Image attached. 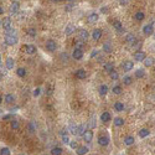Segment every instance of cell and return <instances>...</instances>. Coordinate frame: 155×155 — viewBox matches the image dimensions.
I'll return each mask as SVG.
<instances>
[{
  "mask_svg": "<svg viewBox=\"0 0 155 155\" xmlns=\"http://www.w3.org/2000/svg\"><path fill=\"white\" fill-rule=\"evenodd\" d=\"M114 27L119 31V30L122 29V23H120V21H115V23H114Z\"/></svg>",
  "mask_w": 155,
  "mask_h": 155,
  "instance_id": "obj_50",
  "label": "cell"
},
{
  "mask_svg": "<svg viewBox=\"0 0 155 155\" xmlns=\"http://www.w3.org/2000/svg\"><path fill=\"white\" fill-rule=\"evenodd\" d=\"M133 67H134V65H133V62H131V61H125V62L123 63V68H124V71H125V72H128V71L133 70Z\"/></svg>",
  "mask_w": 155,
  "mask_h": 155,
  "instance_id": "obj_15",
  "label": "cell"
},
{
  "mask_svg": "<svg viewBox=\"0 0 155 155\" xmlns=\"http://www.w3.org/2000/svg\"><path fill=\"white\" fill-rule=\"evenodd\" d=\"M68 131H70L71 134L76 135V134H77V131H78V125H76L74 123H72V124L68 127Z\"/></svg>",
  "mask_w": 155,
  "mask_h": 155,
  "instance_id": "obj_19",
  "label": "cell"
},
{
  "mask_svg": "<svg viewBox=\"0 0 155 155\" xmlns=\"http://www.w3.org/2000/svg\"><path fill=\"white\" fill-rule=\"evenodd\" d=\"M0 24H1V21H0Z\"/></svg>",
  "mask_w": 155,
  "mask_h": 155,
  "instance_id": "obj_62",
  "label": "cell"
},
{
  "mask_svg": "<svg viewBox=\"0 0 155 155\" xmlns=\"http://www.w3.org/2000/svg\"><path fill=\"white\" fill-rule=\"evenodd\" d=\"M83 139H84V142L91 143L92 139H93V131H92V130H87V131L84 133V135H83Z\"/></svg>",
  "mask_w": 155,
  "mask_h": 155,
  "instance_id": "obj_6",
  "label": "cell"
},
{
  "mask_svg": "<svg viewBox=\"0 0 155 155\" xmlns=\"http://www.w3.org/2000/svg\"><path fill=\"white\" fill-rule=\"evenodd\" d=\"M125 40H127V42H128V44L133 45V44H135V36H134L133 34H127Z\"/></svg>",
  "mask_w": 155,
  "mask_h": 155,
  "instance_id": "obj_21",
  "label": "cell"
},
{
  "mask_svg": "<svg viewBox=\"0 0 155 155\" xmlns=\"http://www.w3.org/2000/svg\"><path fill=\"white\" fill-rule=\"evenodd\" d=\"M87 127L89 128V130H92V129H94V128H95V115H92V117H91L89 123L87 124Z\"/></svg>",
  "mask_w": 155,
  "mask_h": 155,
  "instance_id": "obj_22",
  "label": "cell"
},
{
  "mask_svg": "<svg viewBox=\"0 0 155 155\" xmlns=\"http://www.w3.org/2000/svg\"><path fill=\"white\" fill-rule=\"evenodd\" d=\"M154 38H155V32H154Z\"/></svg>",
  "mask_w": 155,
  "mask_h": 155,
  "instance_id": "obj_61",
  "label": "cell"
},
{
  "mask_svg": "<svg viewBox=\"0 0 155 155\" xmlns=\"http://www.w3.org/2000/svg\"><path fill=\"white\" fill-rule=\"evenodd\" d=\"M144 74H145V72L143 70H137L135 71V77H137V78H142V77H144Z\"/></svg>",
  "mask_w": 155,
  "mask_h": 155,
  "instance_id": "obj_37",
  "label": "cell"
},
{
  "mask_svg": "<svg viewBox=\"0 0 155 155\" xmlns=\"http://www.w3.org/2000/svg\"><path fill=\"white\" fill-rule=\"evenodd\" d=\"M112 92H113L114 94H120V93H122V87H120V86H114L113 89H112Z\"/></svg>",
  "mask_w": 155,
  "mask_h": 155,
  "instance_id": "obj_36",
  "label": "cell"
},
{
  "mask_svg": "<svg viewBox=\"0 0 155 155\" xmlns=\"http://www.w3.org/2000/svg\"><path fill=\"white\" fill-rule=\"evenodd\" d=\"M73 6H74V3H73V1H70V4H67V5H66V11L72 10V9H73Z\"/></svg>",
  "mask_w": 155,
  "mask_h": 155,
  "instance_id": "obj_47",
  "label": "cell"
},
{
  "mask_svg": "<svg viewBox=\"0 0 155 155\" xmlns=\"http://www.w3.org/2000/svg\"><path fill=\"white\" fill-rule=\"evenodd\" d=\"M1 25L4 26V29H5V30H6V29H9V27H10V25H11V19H10L9 16H8V17H5L4 20L1 21Z\"/></svg>",
  "mask_w": 155,
  "mask_h": 155,
  "instance_id": "obj_17",
  "label": "cell"
},
{
  "mask_svg": "<svg viewBox=\"0 0 155 155\" xmlns=\"http://www.w3.org/2000/svg\"><path fill=\"white\" fill-rule=\"evenodd\" d=\"M101 11H102L103 14H107V12H108V8H107V6H103V8L101 9Z\"/></svg>",
  "mask_w": 155,
  "mask_h": 155,
  "instance_id": "obj_56",
  "label": "cell"
},
{
  "mask_svg": "<svg viewBox=\"0 0 155 155\" xmlns=\"http://www.w3.org/2000/svg\"><path fill=\"white\" fill-rule=\"evenodd\" d=\"M10 118H12V115H11V114H6V115H4V117H3L4 120H8V119H10Z\"/></svg>",
  "mask_w": 155,
  "mask_h": 155,
  "instance_id": "obj_52",
  "label": "cell"
},
{
  "mask_svg": "<svg viewBox=\"0 0 155 155\" xmlns=\"http://www.w3.org/2000/svg\"><path fill=\"white\" fill-rule=\"evenodd\" d=\"M72 57L74 60H81L83 57V52L82 50H78V48H74V51L72 52Z\"/></svg>",
  "mask_w": 155,
  "mask_h": 155,
  "instance_id": "obj_4",
  "label": "cell"
},
{
  "mask_svg": "<svg viewBox=\"0 0 155 155\" xmlns=\"http://www.w3.org/2000/svg\"><path fill=\"white\" fill-rule=\"evenodd\" d=\"M53 89H55V86H53V83H50V84L47 86V89H46V92H47V94H52V92H53Z\"/></svg>",
  "mask_w": 155,
  "mask_h": 155,
  "instance_id": "obj_42",
  "label": "cell"
},
{
  "mask_svg": "<svg viewBox=\"0 0 155 155\" xmlns=\"http://www.w3.org/2000/svg\"><path fill=\"white\" fill-rule=\"evenodd\" d=\"M1 101H3V98H1V95H0V103H1Z\"/></svg>",
  "mask_w": 155,
  "mask_h": 155,
  "instance_id": "obj_59",
  "label": "cell"
},
{
  "mask_svg": "<svg viewBox=\"0 0 155 155\" xmlns=\"http://www.w3.org/2000/svg\"><path fill=\"white\" fill-rule=\"evenodd\" d=\"M84 46V44L82 42V40H77L76 41V48H78V50H82V47Z\"/></svg>",
  "mask_w": 155,
  "mask_h": 155,
  "instance_id": "obj_44",
  "label": "cell"
},
{
  "mask_svg": "<svg viewBox=\"0 0 155 155\" xmlns=\"http://www.w3.org/2000/svg\"><path fill=\"white\" fill-rule=\"evenodd\" d=\"M62 143H65V144H70V143H71L68 135H65V137H62Z\"/></svg>",
  "mask_w": 155,
  "mask_h": 155,
  "instance_id": "obj_49",
  "label": "cell"
},
{
  "mask_svg": "<svg viewBox=\"0 0 155 155\" xmlns=\"http://www.w3.org/2000/svg\"><path fill=\"white\" fill-rule=\"evenodd\" d=\"M56 47H57V45H56V42H55L53 40H48V41L46 42V48H47L50 52L56 51Z\"/></svg>",
  "mask_w": 155,
  "mask_h": 155,
  "instance_id": "obj_3",
  "label": "cell"
},
{
  "mask_svg": "<svg viewBox=\"0 0 155 155\" xmlns=\"http://www.w3.org/2000/svg\"><path fill=\"white\" fill-rule=\"evenodd\" d=\"M11 129H14V130L19 129V122L16 119H12L11 120Z\"/></svg>",
  "mask_w": 155,
  "mask_h": 155,
  "instance_id": "obj_41",
  "label": "cell"
},
{
  "mask_svg": "<svg viewBox=\"0 0 155 155\" xmlns=\"http://www.w3.org/2000/svg\"><path fill=\"white\" fill-rule=\"evenodd\" d=\"M114 109L117 110V112H122V110L124 109V104L120 103V102H117V103L114 104Z\"/></svg>",
  "mask_w": 155,
  "mask_h": 155,
  "instance_id": "obj_30",
  "label": "cell"
},
{
  "mask_svg": "<svg viewBox=\"0 0 155 155\" xmlns=\"http://www.w3.org/2000/svg\"><path fill=\"white\" fill-rule=\"evenodd\" d=\"M5 42L6 45H10V46L15 45L17 42V36H5Z\"/></svg>",
  "mask_w": 155,
  "mask_h": 155,
  "instance_id": "obj_2",
  "label": "cell"
},
{
  "mask_svg": "<svg viewBox=\"0 0 155 155\" xmlns=\"http://www.w3.org/2000/svg\"><path fill=\"white\" fill-rule=\"evenodd\" d=\"M124 124V119L123 118H120V117H117L114 119V125L115 127H122Z\"/></svg>",
  "mask_w": 155,
  "mask_h": 155,
  "instance_id": "obj_25",
  "label": "cell"
},
{
  "mask_svg": "<svg viewBox=\"0 0 155 155\" xmlns=\"http://www.w3.org/2000/svg\"><path fill=\"white\" fill-rule=\"evenodd\" d=\"M0 155H10V149L9 148H3L0 150Z\"/></svg>",
  "mask_w": 155,
  "mask_h": 155,
  "instance_id": "obj_43",
  "label": "cell"
},
{
  "mask_svg": "<svg viewBox=\"0 0 155 155\" xmlns=\"http://www.w3.org/2000/svg\"><path fill=\"white\" fill-rule=\"evenodd\" d=\"M3 12H4V10H3V8H1V6H0V15H1Z\"/></svg>",
  "mask_w": 155,
  "mask_h": 155,
  "instance_id": "obj_57",
  "label": "cell"
},
{
  "mask_svg": "<svg viewBox=\"0 0 155 155\" xmlns=\"http://www.w3.org/2000/svg\"><path fill=\"white\" fill-rule=\"evenodd\" d=\"M16 74H17L19 77H24V76L26 74V70H25L24 67H20V68H17V70H16Z\"/></svg>",
  "mask_w": 155,
  "mask_h": 155,
  "instance_id": "obj_28",
  "label": "cell"
},
{
  "mask_svg": "<svg viewBox=\"0 0 155 155\" xmlns=\"http://www.w3.org/2000/svg\"><path fill=\"white\" fill-rule=\"evenodd\" d=\"M131 81H133V80H131L130 76H125L124 78H123V82H124V84H127V86H129V84L131 83Z\"/></svg>",
  "mask_w": 155,
  "mask_h": 155,
  "instance_id": "obj_39",
  "label": "cell"
},
{
  "mask_svg": "<svg viewBox=\"0 0 155 155\" xmlns=\"http://www.w3.org/2000/svg\"><path fill=\"white\" fill-rule=\"evenodd\" d=\"M128 3H129L128 0H120V1H119V4L123 5V6H124V5H128Z\"/></svg>",
  "mask_w": 155,
  "mask_h": 155,
  "instance_id": "obj_53",
  "label": "cell"
},
{
  "mask_svg": "<svg viewBox=\"0 0 155 155\" xmlns=\"http://www.w3.org/2000/svg\"><path fill=\"white\" fill-rule=\"evenodd\" d=\"M97 55H98V50H93L92 53H91V57H94V56H97Z\"/></svg>",
  "mask_w": 155,
  "mask_h": 155,
  "instance_id": "obj_54",
  "label": "cell"
},
{
  "mask_svg": "<svg viewBox=\"0 0 155 155\" xmlns=\"http://www.w3.org/2000/svg\"><path fill=\"white\" fill-rule=\"evenodd\" d=\"M88 37H89V34H88L87 30H81L80 31V38H81L82 41H86Z\"/></svg>",
  "mask_w": 155,
  "mask_h": 155,
  "instance_id": "obj_18",
  "label": "cell"
},
{
  "mask_svg": "<svg viewBox=\"0 0 155 155\" xmlns=\"http://www.w3.org/2000/svg\"><path fill=\"white\" fill-rule=\"evenodd\" d=\"M108 93V87L106 86V84H102L101 87H99V94L101 95H106Z\"/></svg>",
  "mask_w": 155,
  "mask_h": 155,
  "instance_id": "obj_27",
  "label": "cell"
},
{
  "mask_svg": "<svg viewBox=\"0 0 155 155\" xmlns=\"http://www.w3.org/2000/svg\"><path fill=\"white\" fill-rule=\"evenodd\" d=\"M5 36H16V30L12 27H9L5 30Z\"/></svg>",
  "mask_w": 155,
  "mask_h": 155,
  "instance_id": "obj_24",
  "label": "cell"
},
{
  "mask_svg": "<svg viewBox=\"0 0 155 155\" xmlns=\"http://www.w3.org/2000/svg\"><path fill=\"white\" fill-rule=\"evenodd\" d=\"M101 120H102L103 123L109 122V120H110V113H109V112H104V113H102V115H101Z\"/></svg>",
  "mask_w": 155,
  "mask_h": 155,
  "instance_id": "obj_12",
  "label": "cell"
},
{
  "mask_svg": "<svg viewBox=\"0 0 155 155\" xmlns=\"http://www.w3.org/2000/svg\"><path fill=\"white\" fill-rule=\"evenodd\" d=\"M27 34H29L30 36H32V37H34V36H36V30H35L34 27H30V29L27 30Z\"/></svg>",
  "mask_w": 155,
  "mask_h": 155,
  "instance_id": "obj_45",
  "label": "cell"
},
{
  "mask_svg": "<svg viewBox=\"0 0 155 155\" xmlns=\"http://www.w3.org/2000/svg\"><path fill=\"white\" fill-rule=\"evenodd\" d=\"M0 67H1V55H0Z\"/></svg>",
  "mask_w": 155,
  "mask_h": 155,
  "instance_id": "obj_58",
  "label": "cell"
},
{
  "mask_svg": "<svg viewBox=\"0 0 155 155\" xmlns=\"http://www.w3.org/2000/svg\"><path fill=\"white\" fill-rule=\"evenodd\" d=\"M19 9H20V3H19V1H12L11 5H10V14L11 15L17 14Z\"/></svg>",
  "mask_w": 155,
  "mask_h": 155,
  "instance_id": "obj_1",
  "label": "cell"
},
{
  "mask_svg": "<svg viewBox=\"0 0 155 155\" xmlns=\"http://www.w3.org/2000/svg\"><path fill=\"white\" fill-rule=\"evenodd\" d=\"M145 52H143V51H138V52H135L134 53V59L137 60V61H144L145 60Z\"/></svg>",
  "mask_w": 155,
  "mask_h": 155,
  "instance_id": "obj_5",
  "label": "cell"
},
{
  "mask_svg": "<svg viewBox=\"0 0 155 155\" xmlns=\"http://www.w3.org/2000/svg\"><path fill=\"white\" fill-rule=\"evenodd\" d=\"M109 143V138L108 137H104V135H102V137L98 138V144L102 145V146H107Z\"/></svg>",
  "mask_w": 155,
  "mask_h": 155,
  "instance_id": "obj_7",
  "label": "cell"
},
{
  "mask_svg": "<svg viewBox=\"0 0 155 155\" xmlns=\"http://www.w3.org/2000/svg\"><path fill=\"white\" fill-rule=\"evenodd\" d=\"M154 72H155V71H154Z\"/></svg>",
  "mask_w": 155,
  "mask_h": 155,
  "instance_id": "obj_63",
  "label": "cell"
},
{
  "mask_svg": "<svg viewBox=\"0 0 155 155\" xmlns=\"http://www.w3.org/2000/svg\"><path fill=\"white\" fill-rule=\"evenodd\" d=\"M70 146H71L72 149H76V148H77V142H74V140H71V143H70Z\"/></svg>",
  "mask_w": 155,
  "mask_h": 155,
  "instance_id": "obj_51",
  "label": "cell"
},
{
  "mask_svg": "<svg viewBox=\"0 0 155 155\" xmlns=\"http://www.w3.org/2000/svg\"><path fill=\"white\" fill-rule=\"evenodd\" d=\"M51 154H52V155H61V154H62V149H61V148H59V146L52 148Z\"/></svg>",
  "mask_w": 155,
  "mask_h": 155,
  "instance_id": "obj_29",
  "label": "cell"
},
{
  "mask_svg": "<svg viewBox=\"0 0 155 155\" xmlns=\"http://www.w3.org/2000/svg\"><path fill=\"white\" fill-rule=\"evenodd\" d=\"M109 77L113 80V81H117L118 78H119V74H118V72L117 71H112L110 73H109Z\"/></svg>",
  "mask_w": 155,
  "mask_h": 155,
  "instance_id": "obj_31",
  "label": "cell"
},
{
  "mask_svg": "<svg viewBox=\"0 0 155 155\" xmlns=\"http://www.w3.org/2000/svg\"><path fill=\"white\" fill-rule=\"evenodd\" d=\"M133 143H134V138H133V137H127V138L124 139V144H125V145H128V146H129V145H131Z\"/></svg>",
  "mask_w": 155,
  "mask_h": 155,
  "instance_id": "obj_35",
  "label": "cell"
},
{
  "mask_svg": "<svg viewBox=\"0 0 155 155\" xmlns=\"http://www.w3.org/2000/svg\"><path fill=\"white\" fill-rule=\"evenodd\" d=\"M0 72L1 74H6V67H0Z\"/></svg>",
  "mask_w": 155,
  "mask_h": 155,
  "instance_id": "obj_55",
  "label": "cell"
},
{
  "mask_svg": "<svg viewBox=\"0 0 155 155\" xmlns=\"http://www.w3.org/2000/svg\"><path fill=\"white\" fill-rule=\"evenodd\" d=\"M74 31H76V27H74L72 24L67 25V26H66V29H65V34H66V35H71V34H73Z\"/></svg>",
  "mask_w": 155,
  "mask_h": 155,
  "instance_id": "obj_20",
  "label": "cell"
},
{
  "mask_svg": "<svg viewBox=\"0 0 155 155\" xmlns=\"http://www.w3.org/2000/svg\"><path fill=\"white\" fill-rule=\"evenodd\" d=\"M0 81H1V73H0Z\"/></svg>",
  "mask_w": 155,
  "mask_h": 155,
  "instance_id": "obj_60",
  "label": "cell"
},
{
  "mask_svg": "<svg viewBox=\"0 0 155 155\" xmlns=\"http://www.w3.org/2000/svg\"><path fill=\"white\" fill-rule=\"evenodd\" d=\"M87 131V125L86 124H81V125H78V131H77V135H84V133Z\"/></svg>",
  "mask_w": 155,
  "mask_h": 155,
  "instance_id": "obj_16",
  "label": "cell"
},
{
  "mask_svg": "<svg viewBox=\"0 0 155 155\" xmlns=\"http://www.w3.org/2000/svg\"><path fill=\"white\" fill-rule=\"evenodd\" d=\"M149 134H150V131H149L148 129H142V130L139 131V137H140V138H145V137H148Z\"/></svg>",
  "mask_w": 155,
  "mask_h": 155,
  "instance_id": "obj_32",
  "label": "cell"
},
{
  "mask_svg": "<svg viewBox=\"0 0 155 155\" xmlns=\"http://www.w3.org/2000/svg\"><path fill=\"white\" fill-rule=\"evenodd\" d=\"M135 19H137V20H143L144 19V12H142V11H138V12H135Z\"/></svg>",
  "mask_w": 155,
  "mask_h": 155,
  "instance_id": "obj_40",
  "label": "cell"
},
{
  "mask_svg": "<svg viewBox=\"0 0 155 155\" xmlns=\"http://www.w3.org/2000/svg\"><path fill=\"white\" fill-rule=\"evenodd\" d=\"M40 93H41V88H36V89H34V92H32L34 97H38V95H40Z\"/></svg>",
  "mask_w": 155,
  "mask_h": 155,
  "instance_id": "obj_48",
  "label": "cell"
},
{
  "mask_svg": "<svg viewBox=\"0 0 155 155\" xmlns=\"http://www.w3.org/2000/svg\"><path fill=\"white\" fill-rule=\"evenodd\" d=\"M86 76H87V73H86V71H84V70H82V68L76 71V77H77V78L83 80V78H86Z\"/></svg>",
  "mask_w": 155,
  "mask_h": 155,
  "instance_id": "obj_11",
  "label": "cell"
},
{
  "mask_svg": "<svg viewBox=\"0 0 155 155\" xmlns=\"http://www.w3.org/2000/svg\"><path fill=\"white\" fill-rule=\"evenodd\" d=\"M154 62H155V59H154V57H145V60H144V65H145V67H150V66H153Z\"/></svg>",
  "mask_w": 155,
  "mask_h": 155,
  "instance_id": "obj_14",
  "label": "cell"
},
{
  "mask_svg": "<svg viewBox=\"0 0 155 155\" xmlns=\"http://www.w3.org/2000/svg\"><path fill=\"white\" fill-rule=\"evenodd\" d=\"M14 101H15V97L12 94H6L5 95V102L6 103H12Z\"/></svg>",
  "mask_w": 155,
  "mask_h": 155,
  "instance_id": "obj_33",
  "label": "cell"
},
{
  "mask_svg": "<svg viewBox=\"0 0 155 155\" xmlns=\"http://www.w3.org/2000/svg\"><path fill=\"white\" fill-rule=\"evenodd\" d=\"M29 131L30 133H34L35 131V123L34 122H30L29 123Z\"/></svg>",
  "mask_w": 155,
  "mask_h": 155,
  "instance_id": "obj_46",
  "label": "cell"
},
{
  "mask_svg": "<svg viewBox=\"0 0 155 155\" xmlns=\"http://www.w3.org/2000/svg\"><path fill=\"white\" fill-rule=\"evenodd\" d=\"M76 153H77V155H86L88 153V148L87 146H81V148H78L76 150Z\"/></svg>",
  "mask_w": 155,
  "mask_h": 155,
  "instance_id": "obj_23",
  "label": "cell"
},
{
  "mask_svg": "<svg viewBox=\"0 0 155 155\" xmlns=\"http://www.w3.org/2000/svg\"><path fill=\"white\" fill-rule=\"evenodd\" d=\"M26 52H27L29 55H34V53L36 52V47H35L34 45H27V46H26Z\"/></svg>",
  "mask_w": 155,
  "mask_h": 155,
  "instance_id": "obj_26",
  "label": "cell"
},
{
  "mask_svg": "<svg viewBox=\"0 0 155 155\" xmlns=\"http://www.w3.org/2000/svg\"><path fill=\"white\" fill-rule=\"evenodd\" d=\"M143 32H144L145 35H151V34L154 32L153 25H151V24H149V25H145V26L143 27Z\"/></svg>",
  "mask_w": 155,
  "mask_h": 155,
  "instance_id": "obj_10",
  "label": "cell"
},
{
  "mask_svg": "<svg viewBox=\"0 0 155 155\" xmlns=\"http://www.w3.org/2000/svg\"><path fill=\"white\" fill-rule=\"evenodd\" d=\"M97 20H98V14L97 12H91L88 15V23L89 24H94Z\"/></svg>",
  "mask_w": 155,
  "mask_h": 155,
  "instance_id": "obj_9",
  "label": "cell"
},
{
  "mask_svg": "<svg viewBox=\"0 0 155 155\" xmlns=\"http://www.w3.org/2000/svg\"><path fill=\"white\" fill-rule=\"evenodd\" d=\"M104 70H106L107 72H109V73H110L112 71H114V70H113V63H112V62L106 63V65H104Z\"/></svg>",
  "mask_w": 155,
  "mask_h": 155,
  "instance_id": "obj_34",
  "label": "cell"
},
{
  "mask_svg": "<svg viewBox=\"0 0 155 155\" xmlns=\"http://www.w3.org/2000/svg\"><path fill=\"white\" fill-rule=\"evenodd\" d=\"M103 50L106 51V52H112V46H110V44L109 42H106L104 45H103Z\"/></svg>",
  "mask_w": 155,
  "mask_h": 155,
  "instance_id": "obj_38",
  "label": "cell"
},
{
  "mask_svg": "<svg viewBox=\"0 0 155 155\" xmlns=\"http://www.w3.org/2000/svg\"><path fill=\"white\" fill-rule=\"evenodd\" d=\"M102 36V30L101 29H94L93 32H92V37H93V40H99Z\"/></svg>",
  "mask_w": 155,
  "mask_h": 155,
  "instance_id": "obj_8",
  "label": "cell"
},
{
  "mask_svg": "<svg viewBox=\"0 0 155 155\" xmlns=\"http://www.w3.org/2000/svg\"><path fill=\"white\" fill-rule=\"evenodd\" d=\"M5 67H6V70H12L14 68V60L11 59V57H8V59H6Z\"/></svg>",
  "mask_w": 155,
  "mask_h": 155,
  "instance_id": "obj_13",
  "label": "cell"
}]
</instances>
